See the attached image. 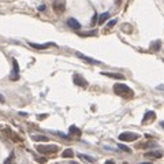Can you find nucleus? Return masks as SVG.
<instances>
[{"label": "nucleus", "mask_w": 164, "mask_h": 164, "mask_svg": "<svg viewBox=\"0 0 164 164\" xmlns=\"http://www.w3.org/2000/svg\"><path fill=\"white\" fill-rule=\"evenodd\" d=\"M96 19H97V14H94V17H93V23H96Z\"/></svg>", "instance_id": "b1692460"}, {"label": "nucleus", "mask_w": 164, "mask_h": 164, "mask_svg": "<svg viewBox=\"0 0 164 164\" xmlns=\"http://www.w3.org/2000/svg\"><path fill=\"white\" fill-rule=\"evenodd\" d=\"M59 151L58 145H37V152L43 155H52Z\"/></svg>", "instance_id": "f03ea898"}, {"label": "nucleus", "mask_w": 164, "mask_h": 164, "mask_svg": "<svg viewBox=\"0 0 164 164\" xmlns=\"http://www.w3.org/2000/svg\"><path fill=\"white\" fill-rule=\"evenodd\" d=\"M13 63H14V73H15V77H18V71H19V67H18V62L15 60V59H14Z\"/></svg>", "instance_id": "dca6fc26"}, {"label": "nucleus", "mask_w": 164, "mask_h": 164, "mask_svg": "<svg viewBox=\"0 0 164 164\" xmlns=\"http://www.w3.org/2000/svg\"><path fill=\"white\" fill-rule=\"evenodd\" d=\"M6 101V98H4V96H3V94L0 93V103H4Z\"/></svg>", "instance_id": "5701e85b"}, {"label": "nucleus", "mask_w": 164, "mask_h": 164, "mask_svg": "<svg viewBox=\"0 0 164 164\" xmlns=\"http://www.w3.org/2000/svg\"><path fill=\"white\" fill-rule=\"evenodd\" d=\"M119 149H120V151L127 152V153H129V152H131V149H130L129 147H126V145H122V144H119Z\"/></svg>", "instance_id": "f3484780"}, {"label": "nucleus", "mask_w": 164, "mask_h": 164, "mask_svg": "<svg viewBox=\"0 0 164 164\" xmlns=\"http://www.w3.org/2000/svg\"><path fill=\"white\" fill-rule=\"evenodd\" d=\"M103 75H105V77H110V78H115V80H124V75H122V74H118V73H104L103 71L101 73Z\"/></svg>", "instance_id": "1a4fd4ad"}, {"label": "nucleus", "mask_w": 164, "mask_h": 164, "mask_svg": "<svg viewBox=\"0 0 164 164\" xmlns=\"http://www.w3.org/2000/svg\"><path fill=\"white\" fill-rule=\"evenodd\" d=\"M115 23H116V19H112V21H110V22H108V27H112L114 25H115Z\"/></svg>", "instance_id": "aec40b11"}, {"label": "nucleus", "mask_w": 164, "mask_h": 164, "mask_svg": "<svg viewBox=\"0 0 164 164\" xmlns=\"http://www.w3.org/2000/svg\"><path fill=\"white\" fill-rule=\"evenodd\" d=\"M47 116H48V115H38V118H40V119H43V118H47Z\"/></svg>", "instance_id": "393cba45"}, {"label": "nucleus", "mask_w": 164, "mask_h": 164, "mask_svg": "<svg viewBox=\"0 0 164 164\" xmlns=\"http://www.w3.org/2000/svg\"><path fill=\"white\" fill-rule=\"evenodd\" d=\"M30 47L36 49H45V48H49V47H56L55 43H47V44H36V43H30Z\"/></svg>", "instance_id": "0eeeda50"}, {"label": "nucleus", "mask_w": 164, "mask_h": 164, "mask_svg": "<svg viewBox=\"0 0 164 164\" xmlns=\"http://www.w3.org/2000/svg\"><path fill=\"white\" fill-rule=\"evenodd\" d=\"M77 56L81 59V60H84V62H86V63H90V64H100V62L98 60H94V59H92V58H88V56H84L82 53H77Z\"/></svg>", "instance_id": "6e6552de"}, {"label": "nucleus", "mask_w": 164, "mask_h": 164, "mask_svg": "<svg viewBox=\"0 0 164 164\" xmlns=\"http://www.w3.org/2000/svg\"><path fill=\"white\" fill-rule=\"evenodd\" d=\"M138 138H140V135L135 133H131V131H124V133L119 134V140L122 142H131V141L138 140Z\"/></svg>", "instance_id": "7ed1b4c3"}, {"label": "nucleus", "mask_w": 164, "mask_h": 164, "mask_svg": "<svg viewBox=\"0 0 164 164\" xmlns=\"http://www.w3.org/2000/svg\"><path fill=\"white\" fill-rule=\"evenodd\" d=\"M63 157H73L74 156V152H73V149H66V151L63 152Z\"/></svg>", "instance_id": "4468645a"}, {"label": "nucleus", "mask_w": 164, "mask_h": 164, "mask_svg": "<svg viewBox=\"0 0 164 164\" xmlns=\"http://www.w3.org/2000/svg\"><path fill=\"white\" fill-rule=\"evenodd\" d=\"M67 25L71 27V29H74V30H80L81 29V23L74 19V18H70V19H67Z\"/></svg>", "instance_id": "423d86ee"}, {"label": "nucleus", "mask_w": 164, "mask_h": 164, "mask_svg": "<svg viewBox=\"0 0 164 164\" xmlns=\"http://www.w3.org/2000/svg\"><path fill=\"white\" fill-rule=\"evenodd\" d=\"M73 82H74L77 86H81V88H85V86H88V81L85 80L84 77L78 75V74H75V75L73 77Z\"/></svg>", "instance_id": "20e7f679"}, {"label": "nucleus", "mask_w": 164, "mask_h": 164, "mask_svg": "<svg viewBox=\"0 0 164 164\" xmlns=\"http://www.w3.org/2000/svg\"><path fill=\"white\" fill-rule=\"evenodd\" d=\"M78 157H80V159H82V160H85V161H89V163H94V161H96V159H94V157L82 155V153H80V155H78Z\"/></svg>", "instance_id": "9b49d317"}, {"label": "nucleus", "mask_w": 164, "mask_h": 164, "mask_svg": "<svg viewBox=\"0 0 164 164\" xmlns=\"http://www.w3.org/2000/svg\"><path fill=\"white\" fill-rule=\"evenodd\" d=\"M33 141H44V142H48L49 138L47 135H33Z\"/></svg>", "instance_id": "ddd939ff"}, {"label": "nucleus", "mask_w": 164, "mask_h": 164, "mask_svg": "<svg viewBox=\"0 0 164 164\" xmlns=\"http://www.w3.org/2000/svg\"><path fill=\"white\" fill-rule=\"evenodd\" d=\"M53 10L62 13V11H64V4H53Z\"/></svg>", "instance_id": "2eb2a0df"}, {"label": "nucleus", "mask_w": 164, "mask_h": 164, "mask_svg": "<svg viewBox=\"0 0 164 164\" xmlns=\"http://www.w3.org/2000/svg\"><path fill=\"white\" fill-rule=\"evenodd\" d=\"M152 48L155 49V51H159L160 49V40H157L156 43H153V44H152Z\"/></svg>", "instance_id": "a211bd4d"}, {"label": "nucleus", "mask_w": 164, "mask_h": 164, "mask_svg": "<svg viewBox=\"0 0 164 164\" xmlns=\"http://www.w3.org/2000/svg\"><path fill=\"white\" fill-rule=\"evenodd\" d=\"M37 161H40V163H45L47 159H45V157H37Z\"/></svg>", "instance_id": "412c9836"}, {"label": "nucleus", "mask_w": 164, "mask_h": 164, "mask_svg": "<svg viewBox=\"0 0 164 164\" xmlns=\"http://www.w3.org/2000/svg\"><path fill=\"white\" fill-rule=\"evenodd\" d=\"M108 18H110V14L108 13H104V14H101V15H100V17H98V25H101V23H104L107 21V19H108Z\"/></svg>", "instance_id": "f8f14e48"}, {"label": "nucleus", "mask_w": 164, "mask_h": 164, "mask_svg": "<svg viewBox=\"0 0 164 164\" xmlns=\"http://www.w3.org/2000/svg\"><path fill=\"white\" fill-rule=\"evenodd\" d=\"M145 156L147 157H152V159H161L163 153H161V151H155V152H148V153H145Z\"/></svg>", "instance_id": "9d476101"}, {"label": "nucleus", "mask_w": 164, "mask_h": 164, "mask_svg": "<svg viewBox=\"0 0 164 164\" xmlns=\"http://www.w3.org/2000/svg\"><path fill=\"white\" fill-rule=\"evenodd\" d=\"M70 131H71V133H80V130L77 129L75 126H71V127H70Z\"/></svg>", "instance_id": "6ab92c4d"}, {"label": "nucleus", "mask_w": 164, "mask_h": 164, "mask_svg": "<svg viewBox=\"0 0 164 164\" xmlns=\"http://www.w3.org/2000/svg\"><path fill=\"white\" fill-rule=\"evenodd\" d=\"M114 92H115L118 96H120V97H123V98H131L134 96V92L124 84H116L115 86H114Z\"/></svg>", "instance_id": "f257e3e1"}, {"label": "nucleus", "mask_w": 164, "mask_h": 164, "mask_svg": "<svg viewBox=\"0 0 164 164\" xmlns=\"http://www.w3.org/2000/svg\"><path fill=\"white\" fill-rule=\"evenodd\" d=\"M45 8H47V7H45V4L44 6H38V11H45Z\"/></svg>", "instance_id": "4be33fe9"}, {"label": "nucleus", "mask_w": 164, "mask_h": 164, "mask_svg": "<svg viewBox=\"0 0 164 164\" xmlns=\"http://www.w3.org/2000/svg\"><path fill=\"white\" fill-rule=\"evenodd\" d=\"M156 119V114L153 111H148L145 115H144V119H142V123L144 124H148V123H151L152 120H155Z\"/></svg>", "instance_id": "39448f33"}]
</instances>
